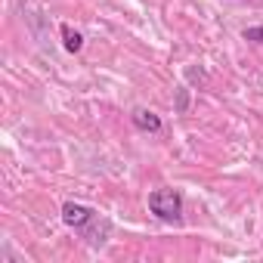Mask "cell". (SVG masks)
<instances>
[{"instance_id":"obj_1","label":"cell","mask_w":263,"mask_h":263,"mask_svg":"<svg viewBox=\"0 0 263 263\" xmlns=\"http://www.w3.org/2000/svg\"><path fill=\"white\" fill-rule=\"evenodd\" d=\"M149 211L164 223H180L183 220V195L177 189H155L149 195Z\"/></svg>"},{"instance_id":"obj_2","label":"cell","mask_w":263,"mask_h":263,"mask_svg":"<svg viewBox=\"0 0 263 263\" xmlns=\"http://www.w3.org/2000/svg\"><path fill=\"white\" fill-rule=\"evenodd\" d=\"M96 217H99V214H96L93 208H87V204H78V201H65V204H62V223L71 226L74 232H84Z\"/></svg>"},{"instance_id":"obj_3","label":"cell","mask_w":263,"mask_h":263,"mask_svg":"<svg viewBox=\"0 0 263 263\" xmlns=\"http://www.w3.org/2000/svg\"><path fill=\"white\" fill-rule=\"evenodd\" d=\"M130 121H134L137 130H146V134H161V118L149 108H137L134 115H130Z\"/></svg>"},{"instance_id":"obj_4","label":"cell","mask_w":263,"mask_h":263,"mask_svg":"<svg viewBox=\"0 0 263 263\" xmlns=\"http://www.w3.org/2000/svg\"><path fill=\"white\" fill-rule=\"evenodd\" d=\"M59 31H62V47H65L68 53H81V50H84V37H81V31H74L71 25H62Z\"/></svg>"},{"instance_id":"obj_5","label":"cell","mask_w":263,"mask_h":263,"mask_svg":"<svg viewBox=\"0 0 263 263\" xmlns=\"http://www.w3.org/2000/svg\"><path fill=\"white\" fill-rule=\"evenodd\" d=\"M245 41H254V44H263V25H254V28H245L241 31Z\"/></svg>"},{"instance_id":"obj_6","label":"cell","mask_w":263,"mask_h":263,"mask_svg":"<svg viewBox=\"0 0 263 263\" xmlns=\"http://www.w3.org/2000/svg\"><path fill=\"white\" fill-rule=\"evenodd\" d=\"M177 108H180V111L186 108V90H180V102H177Z\"/></svg>"}]
</instances>
